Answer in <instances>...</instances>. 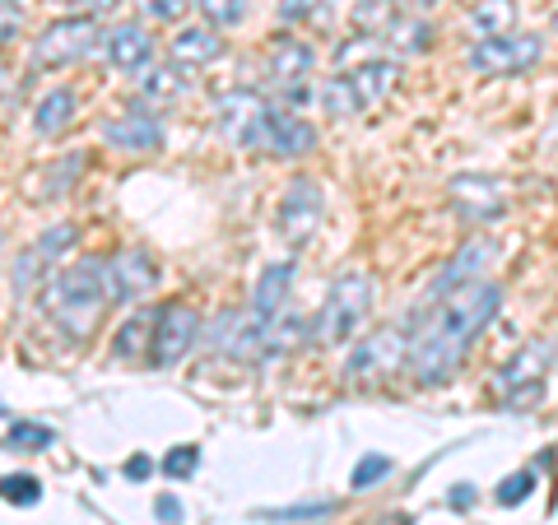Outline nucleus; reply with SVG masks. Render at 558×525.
Listing matches in <instances>:
<instances>
[{"mask_svg":"<svg viewBox=\"0 0 558 525\" xmlns=\"http://www.w3.org/2000/svg\"><path fill=\"white\" fill-rule=\"evenodd\" d=\"M442 5V0H405V10L410 14H424V20H428V10H438Z\"/></svg>","mask_w":558,"mask_h":525,"instance_id":"nucleus-42","label":"nucleus"},{"mask_svg":"<svg viewBox=\"0 0 558 525\" xmlns=\"http://www.w3.org/2000/svg\"><path fill=\"white\" fill-rule=\"evenodd\" d=\"M317 70V51H312L307 42H299V38H279L275 47H270V61H266V75H270V84L279 89V98H289V102H303V84H307V75Z\"/></svg>","mask_w":558,"mask_h":525,"instance_id":"nucleus-12","label":"nucleus"},{"mask_svg":"<svg viewBox=\"0 0 558 525\" xmlns=\"http://www.w3.org/2000/svg\"><path fill=\"white\" fill-rule=\"evenodd\" d=\"M242 149H256V154H266V159H307V154L317 149V126L293 117L289 108H266Z\"/></svg>","mask_w":558,"mask_h":525,"instance_id":"nucleus-6","label":"nucleus"},{"mask_svg":"<svg viewBox=\"0 0 558 525\" xmlns=\"http://www.w3.org/2000/svg\"><path fill=\"white\" fill-rule=\"evenodd\" d=\"M349 80H354L363 108H377L381 98H391L396 80H400V65H396V61H363V65L349 70Z\"/></svg>","mask_w":558,"mask_h":525,"instance_id":"nucleus-23","label":"nucleus"},{"mask_svg":"<svg viewBox=\"0 0 558 525\" xmlns=\"http://www.w3.org/2000/svg\"><path fill=\"white\" fill-rule=\"evenodd\" d=\"M159 289V266H154L149 252H121L117 260H108V297L112 303H140Z\"/></svg>","mask_w":558,"mask_h":525,"instance_id":"nucleus-14","label":"nucleus"},{"mask_svg":"<svg viewBox=\"0 0 558 525\" xmlns=\"http://www.w3.org/2000/svg\"><path fill=\"white\" fill-rule=\"evenodd\" d=\"M289 289H293V260H275V266H266V270H260V279H256V289H252V312H256L260 321L279 317V312H284V303H289Z\"/></svg>","mask_w":558,"mask_h":525,"instance_id":"nucleus-19","label":"nucleus"},{"mask_svg":"<svg viewBox=\"0 0 558 525\" xmlns=\"http://www.w3.org/2000/svg\"><path fill=\"white\" fill-rule=\"evenodd\" d=\"M494 256H498V242H488V237L465 242V247L451 256V266L438 274V289H433V297H442V293H451V289L470 284V279H480V270H484Z\"/></svg>","mask_w":558,"mask_h":525,"instance_id":"nucleus-20","label":"nucleus"},{"mask_svg":"<svg viewBox=\"0 0 558 525\" xmlns=\"http://www.w3.org/2000/svg\"><path fill=\"white\" fill-rule=\"evenodd\" d=\"M14 5H24V0H14Z\"/></svg>","mask_w":558,"mask_h":525,"instance_id":"nucleus-47","label":"nucleus"},{"mask_svg":"<svg viewBox=\"0 0 558 525\" xmlns=\"http://www.w3.org/2000/svg\"><path fill=\"white\" fill-rule=\"evenodd\" d=\"M80 168H84V159H80V154H75V159H65L61 168H51V182H57V186L47 191V200H51V196H65V191H70V178H75Z\"/></svg>","mask_w":558,"mask_h":525,"instance_id":"nucleus-39","label":"nucleus"},{"mask_svg":"<svg viewBox=\"0 0 558 525\" xmlns=\"http://www.w3.org/2000/svg\"><path fill=\"white\" fill-rule=\"evenodd\" d=\"M201 14H205V24H215V28H233L247 20V0H196Z\"/></svg>","mask_w":558,"mask_h":525,"instance_id":"nucleus-31","label":"nucleus"},{"mask_svg":"<svg viewBox=\"0 0 558 525\" xmlns=\"http://www.w3.org/2000/svg\"><path fill=\"white\" fill-rule=\"evenodd\" d=\"M102 47H108V61L121 75H140V70H149V61H154V38L145 24H117L108 38H102Z\"/></svg>","mask_w":558,"mask_h":525,"instance_id":"nucleus-15","label":"nucleus"},{"mask_svg":"<svg viewBox=\"0 0 558 525\" xmlns=\"http://www.w3.org/2000/svg\"><path fill=\"white\" fill-rule=\"evenodd\" d=\"M108 266L102 260H70L61 274L47 279V317L65 340L84 344L108 312Z\"/></svg>","mask_w":558,"mask_h":525,"instance_id":"nucleus-2","label":"nucleus"},{"mask_svg":"<svg viewBox=\"0 0 558 525\" xmlns=\"http://www.w3.org/2000/svg\"><path fill=\"white\" fill-rule=\"evenodd\" d=\"M275 14H279V24H307V20H326V0H279Z\"/></svg>","mask_w":558,"mask_h":525,"instance_id":"nucleus-36","label":"nucleus"},{"mask_svg":"<svg viewBox=\"0 0 558 525\" xmlns=\"http://www.w3.org/2000/svg\"><path fill=\"white\" fill-rule=\"evenodd\" d=\"M512 24H517V0H480V5L470 10V28H475L480 38L512 33Z\"/></svg>","mask_w":558,"mask_h":525,"instance_id":"nucleus-26","label":"nucleus"},{"mask_svg":"<svg viewBox=\"0 0 558 525\" xmlns=\"http://www.w3.org/2000/svg\"><path fill=\"white\" fill-rule=\"evenodd\" d=\"M154 512H159V521H168V525H182V516H186V512H182V502L172 498V493H163L159 502H154Z\"/></svg>","mask_w":558,"mask_h":525,"instance_id":"nucleus-40","label":"nucleus"},{"mask_svg":"<svg viewBox=\"0 0 558 525\" xmlns=\"http://www.w3.org/2000/svg\"><path fill=\"white\" fill-rule=\"evenodd\" d=\"M98 42H102V24L94 14H70V20L47 24L43 38L33 42V70H65L89 57Z\"/></svg>","mask_w":558,"mask_h":525,"instance_id":"nucleus-5","label":"nucleus"},{"mask_svg":"<svg viewBox=\"0 0 558 525\" xmlns=\"http://www.w3.org/2000/svg\"><path fill=\"white\" fill-rule=\"evenodd\" d=\"M447 200L457 209V219L465 223H494L508 215V186L488 172H461L447 182Z\"/></svg>","mask_w":558,"mask_h":525,"instance_id":"nucleus-10","label":"nucleus"},{"mask_svg":"<svg viewBox=\"0 0 558 525\" xmlns=\"http://www.w3.org/2000/svg\"><path fill=\"white\" fill-rule=\"evenodd\" d=\"M391 475V456H381V451H368L359 465H354V475H349V484H354V493H368V488L377 479H387Z\"/></svg>","mask_w":558,"mask_h":525,"instance_id":"nucleus-32","label":"nucleus"},{"mask_svg":"<svg viewBox=\"0 0 558 525\" xmlns=\"http://www.w3.org/2000/svg\"><path fill=\"white\" fill-rule=\"evenodd\" d=\"M554 33H558V10H554Z\"/></svg>","mask_w":558,"mask_h":525,"instance_id":"nucleus-45","label":"nucleus"},{"mask_svg":"<svg viewBox=\"0 0 558 525\" xmlns=\"http://www.w3.org/2000/svg\"><path fill=\"white\" fill-rule=\"evenodd\" d=\"M373 297H377V284L368 270H344L336 284H330L326 303L317 312V321H312V340L336 349V344H349L363 330V321L373 317Z\"/></svg>","mask_w":558,"mask_h":525,"instance_id":"nucleus-3","label":"nucleus"},{"mask_svg":"<svg viewBox=\"0 0 558 525\" xmlns=\"http://www.w3.org/2000/svg\"><path fill=\"white\" fill-rule=\"evenodd\" d=\"M0 498L20 502V506H33V502L43 498V484L33 479V475H5V479H0Z\"/></svg>","mask_w":558,"mask_h":525,"instance_id":"nucleus-34","label":"nucleus"},{"mask_svg":"<svg viewBox=\"0 0 558 525\" xmlns=\"http://www.w3.org/2000/svg\"><path fill=\"white\" fill-rule=\"evenodd\" d=\"M554 358V349L545 340H531L526 349H517V354L502 363V373H498V387L502 395H512V391H526V387H539L545 381V367Z\"/></svg>","mask_w":558,"mask_h":525,"instance_id":"nucleus-18","label":"nucleus"},{"mask_svg":"<svg viewBox=\"0 0 558 525\" xmlns=\"http://www.w3.org/2000/svg\"><path fill=\"white\" fill-rule=\"evenodd\" d=\"M340 502H303V506H279V512H260L266 521H307V516H330Z\"/></svg>","mask_w":558,"mask_h":525,"instance_id":"nucleus-37","label":"nucleus"},{"mask_svg":"<svg viewBox=\"0 0 558 525\" xmlns=\"http://www.w3.org/2000/svg\"><path fill=\"white\" fill-rule=\"evenodd\" d=\"M381 525H410V516H400V512H396V516H381Z\"/></svg>","mask_w":558,"mask_h":525,"instance_id":"nucleus-44","label":"nucleus"},{"mask_svg":"<svg viewBox=\"0 0 558 525\" xmlns=\"http://www.w3.org/2000/svg\"><path fill=\"white\" fill-rule=\"evenodd\" d=\"M410 363V335L405 330H373L354 344V354L344 358V387L354 391H373V387H387L396 373H405Z\"/></svg>","mask_w":558,"mask_h":525,"instance_id":"nucleus-4","label":"nucleus"},{"mask_svg":"<svg viewBox=\"0 0 558 525\" xmlns=\"http://www.w3.org/2000/svg\"><path fill=\"white\" fill-rule=\"evenodd\" d=\"M75 242H80V229H75V223H51V229H47L38 242H33V252H38L47 266H57V260H61L70 247H75Z\"/></svg>","mask_w":558,"mask_h":525,"instance_id":"nucleus-29","label":"nucleus"},{"mask_svg":"<svg viewBox=\"0 0 558 525\" xmlns=\"http://www.w3.org/2000/svg\"><path fill=\"white\" fill-rule=\"evenodd\" d=\"M396 20V0H354V33L368 42H381V33Z\"/></svg>","mask_w":558,"mask_h":525,"instance_id":"nucleus-27","label":"nucleus"},{"mask_svg":"<svg viewBox=\"0 0 558 525\" xmlns=\"http://www.w3.org/2000/svg\"><path fill=\"white\" fill-rule=\"evenodd\" d=\"M260 112H266V98H260L256 89H233V94H223L219 98V131L229 135V145H247V135H252V126L260 121Z\"/></svg>","mask_w":558,"mask_h":525,"instance_id":"nucleus-16","label":"nucleus"},{"mask_svg":"<svg viewBox=\"0 0 558 525\" xmlns=\"http://www.w3.org/2000/svg\"><path fill=\"white\" fill-rule=\"evenodd\" d=\"M433 38H438V33H433V24L424 14H396L391 28L381 33V42H387L396 57H418V51L433 47Z\"/></svg>","mask_w":558,"mask_h":525,"instance_id":"nucleus-22","label":"nucleus"},{"mask_svg":"<svg viewBox=\"0 0 558 525\" xmlns=\"http://www.w3.org/2000/svg\"><path fill=\"white\" fill-rule=\"evenodd\" d=\"M140 10H145L154 24H178L186 14V0H140Z\"/></svg>","mask_w":558,"mask_h":525,"instance_id":"nucleus-38","label":"nucleus"},{"mask_svg":"<svg viewBox=\"0 0 558 525\" xmlns=\"http://www.w3.org/2000/svg\"><path fill=\"white\" fill-rule=\"evenodd\" d=\"M196 465H201V447L182 442V447H172L163 456V475L168 479H191V475H196Z\"/></svg>","mask_w":558,"mask_h":525,"instance_id":"nucleus-35","label":"nucleus"},{"mask_svg":"<svg viewBox=\"0 0 558 525\" xmlns=\"http://www.w3.org/2000/svg\"><path fill=\"white\" fill-rule=\"evenodd\" d=\"M322 108L336 117V121L359 117V112H363V98H359V89H354V80H349V75H330V80L322 84Z\"/></svg>","mask_w":558,"mask_h":525,"instance_id":"nucleus-28","label":"nucleus"},{"mask_svg":"<svg viewBox=\"0 0 558 525\" xmlns=\"http://www.w3.org/2000/svg\"><path fill=\"white\" fill-rule=\"evenodd\" d=\"M209 349H219V354L229 358H266V321L256 317V312H223V317L209 326Z\"/></svg>","mask_w":558,"mask_h":525,"instance_id":"nucleus-11","label":"nucleus"},{"mask_svg":"<svg viewBox=\"0 0 558 525\" xmlns=\"http://www.w3.org/2000/svg\"><path fill=\"white\" fill-rule=\"evenodd\" d=\"M531 493H535V469H517V475H508L498 484L494 498H498V506H521Z\"/></svg>","mask_w":558,"mask_h":525,"instance_id":"nucleus-33","label":"nucleus"},{"mask_svg":"<svg viewBox=\"0 0 558 525\" xmlns=\"http://www.w3.org/2000/svg\"><path fill=\"white\" fill-rule=\"evenodd\" d=\"M322 219H326V191H322V182L293 178L289 191H284V200H279V209H275L279 242H284V247H307V242L317 237Z\"/></svg>","mask_w":558,"mask_h":525,"instance_id":"nucleus-7","label":"nucleus"},{"mask_svg":"<svg viewBox=\"0 0 558 525\" xmlns=\"http://www.w3.org/2000/svg\"><path fill=\"white\" fill-rule=\"evenodd\" d=\"M75 112H80V98L70 84H57V89H47L38 98V108H33V126H38V135H61L75 126Z\"/></svg>","mask_w":558,"mask_h":525,"instance_id":"nucleus-21","label":"nucleus"},{"mask_svg":"<svg viewBox=\"0 0 558 525\" xmlns=\"http://www.w3.org/2000/svg\"><path fill=\"white\" fill-rule=\"evenodd\" d=\"M51 442H57V432H51L47 424H28V418H20V424H10V451H47Z\"/></svg>","mask_w":558,"mask_h":525,"instance_id":"nucleus-30","label":"nucleus"},{"mask_svg":"<svg viewBox=\"0 0 558 525\" xmlns=\"http://www.w3.org/2000/svg\"><path fill=\"white\" fill-rule=\"evenodd\" d=\"M539 57H545V38L539 33H494V38H480L470 47V70H480V75H521V70H531Z\"/></svg>","mask_w":558,"mask_h":525,"instance_id":"nucleus-8","label":"nucleus"},{"mask_svg":"<svg viewBox=\"0 0 558 525\" xmlns=\"http://www.w3.org/2000/svg\"><path fill=\"white\" fill-rule=\"evenodd\" d=\"M498 307H502V289L494 279H470V284L433 297V317L410 340V363H405L418 387H447L461 373L480 330L498 317Z\"/></svg>","mask_w":558,"mask_h":525,"instance_id":"nucleus-1","label":"nucleus"},{"mask_svg":"<svg viewBox=\"0 0 558 525\" xmlns=\"http://www.w3.org/2000/svg\"><path fill=\"white\" fill-rule=\"evenodd\" d=\"M201 344V312L186 303H168L154 312V335H149V363L154 367H178L191 349Z\"/></svg>","mask_w":558,"mask_h":525,"instance_id":"nucleus-9","label":"nucleus"},{"mask_svg":"<svg viewBox=\"0 0 558 525\" xmlns=\"http://www.w3.org/2000/svg\"><path fill=\"white\" fill-rule=\"evenodd\" d=\"M0 418H5V405H0Z\"/></svg>","mask_w":558,"mask_h":525,"instance_id":"nucleus-46","label":"nucleus"},{"mask_svg":"<svg viewBox=\"0 0 558 525\" xmlns=\"http://www.w3.org/2000/svg\"><path fill=\"white\" fill-rule=\"evenodd\" d=\"M102 139H108V149H121V154H159L163 121L145 108H131V112H117L102 121Z\"/></svg>","mask_w":558,"mask_h":525,"instance_id":"nucleus-13","label":"nucleus"},{"mask_svg":"<svg viewBox=\"0 0 558 525\" xmlns=\"http://www.w3.org/2000/svg\"><path fill=\"white\" fill-rule=\"evenodd\" d=\"M470 502H475V488H457V493H451V506H470Z\"/></svg>","mask_w":558,"mask_h":525,"instance_id":"nucleus-43","label":"nucleus"},{"mask_svg":"<svg viewBox=\"0 0 558 525\" xmlns=\"http://www.w3.org/2000/svg\"><path fill=\"white\" fill-rule=\"evenodd\" d=\"M186 94V80L178 75V65H159V70H140V98L154 108H168Z\"/></svg>","mask_w":558,"mask_h":525,"instance_id":"nucleus-24","label":"nucleus"},{"mask_svg":"<svg viewBox=\"0 0 558 525\" xmlns=\"http://www.w3.org/2000/svg\"><path fill=\"white\" fill-rule=\"evenodd\" d=\"M223 57V38L215 33V24H201V28H182L178 38L168 42V61L178 70H201V65H215Z\"/></svg>","mask_w":558,"mask_h":525,"instance_id":"nucleus-17","label":"nucleus"},{"mask_svg":"<svg viewBox=\"0 0 558 525\" xmlns=\"http://www.w3.org/2000/svg\"><path fill=\"white\" fill-rule=\"evenodd\" d=\"M149 469H154V461H149V456H131V461H126V479H145Z\"/></svg>","mask_w":558,"mask_h":525,"instance_id":"nucleus-41","label":"nucleus"},{"mask_svg":"<svg viewBox=\"0 0 558 525\" xmlns=\"http://www.w3.org/2000/svg\"><path fill=\"white\" fill-rule=\"evenodd\" d=\"M149 335H154V312H131L121 321L117 340H112V354L117 358H145L149 354Z\"/></svg>","mask_w":558,"mask_h":525,"instance_id":"nucleus-25","label":"nucleus"}]
</instances>
